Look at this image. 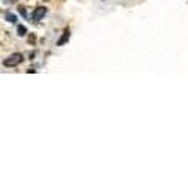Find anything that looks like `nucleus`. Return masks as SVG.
I'll return each instance as SVG.
<instances>
[{"mask_svg":"<svg viewBox=\"0 0 188 188\" xmlns=\"http://www.w3.org/2000/svg\"><path fill=\"white\" fill-rule=\"evenodd\" d=\"M45 14H47V8L45 6H36L33 14H32V19L33 20H41V19H44Z\"/></svg>","mask_w":188,"mask_h":188,"instance_id":"obj_2","label":"nucleus"},{"mask_svg":"<svg viewBox=\"0 0 188 188\" xmlns=\"http://www.w3.org/2000/svg\"><path fill=\"white\" fill-rule=\"evenodd\" d=\"M22 60H24L22 53H13V55L6 57V60L3 61V66H5V67H14V66H17L19 63H22Z\"/></svg>","mask_w":188,"mask_h":188,"instance_id":"obj_1","label":"nucleus"},{"mask_svg":"<svg viewBox=\"0 0 188 188\" xmlns=\"http://www.w3.org/2000/svg\"><path fill=\"white\" fill-rule=\"evenodd\" d=\"M5 19H6V20H8V22H11V24H14V22H16V19H17V17H16V16H14V14H11V13H6V14H5Z\"/></svg>","mask_w":188,"mask_h":188,"instance_id":"obj_6","label":"nucleus"},{"mask_svg":"<svg viewBox=\"0 0 188 188\" xmlns=\"http://www.w3.org/2000/svg\"><path fill=\"white\" fill-rule=\"evenodd\" d=\"M69 38H70V30H69V28H64V32H63L61 38L57 41V45H64V44L69 41Z\"/></svg>","mask_w":188,"mask_h":188,"instance_id":"obj_3","label":"nucleus"},{"mask_svg":"<svg viewBox=\"0 0 188 188\" xmlns=\"http://www.w3.org/2000/svg\"><path fill=\"white\" fill-rule=\"evenodd\" d=\"M10 2H14V0H10Z\"/></svg>","mask_w":188,"mask_h":188,"instance_id":"obj_9","label":"nucleus"},{"mask_svg":"<svg viewBox=\"0 0 188 188\" xmlns=\"http://www.w3.org/2000/svg\"><path fill=\"white\" fill-rule=\"evenodd\" d=\"M44 2H49V0H44Z\"/></svg>","mask_w":188,"mask_h":188,"instance_id":"obj_8","label":"nucleus"},{"mask_svg":"<svg viewBox=\"0 0 188 188\" xmlns=\"http://www.w3.org/2000/svg\"><path fill=\"white\" fill-rule=\"evenodd\" d=\"M35 41H36V36L32 33V35H28V42L30 44H35Z\"/></svg>","mask_w":188,"mask_h":188,"instance_id":"obj_7","label":"nucleus"},{"mask_svg":"<svg viewBox=\"0 0 188 188\" xmlns=\"http://www.w3.org/2000/svg\"><path fill=\"white\" fill-rule=\"evenodd\" d=\"M17 35L19 36H25L27 35V27L25 25H17Z\"/></svg>","mask_w":188,"mask_h":188,"instance_id":"obj_4","label":"nucleus"},{"mask_svg":"<svg viewBox=\"0 0 188 188\" xmlns=\"http://www.w3.org/2000/svg\"><path fill=\"white\" fill-rule=\"evenodd\" d=\"M17 11L20 13V16H22L24 19H27V17H28V14H27V10H25V6H20V5H19V6H17Z\"/></svg>","mask_w":188,"mask_h":188,"instance_id":"obj_5","label":"nucleus"}]
</instances>
